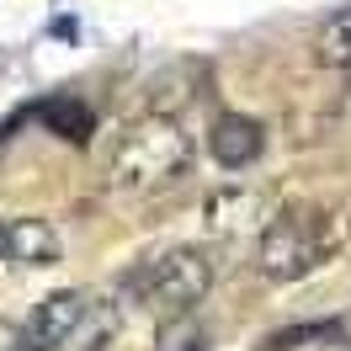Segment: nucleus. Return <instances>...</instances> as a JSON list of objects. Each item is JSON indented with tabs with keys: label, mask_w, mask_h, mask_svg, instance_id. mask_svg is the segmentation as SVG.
<instances>
[{
	"label": "nucleus",
	"mask_w": 351,
	"mask_h": 351,
	"mask_svg": "<svg viewBox=\"0 0 351 351\" xmlns=\"http://www.w3.org/2000/svg\"><path fill=\"white\" fill-rule=\"evenodd\" d=\"M192 160H197L192 133L181 128L176 117H149L144 112L117 138L107 181L117 192H160V186H171V181H181V176L192 171Z\"/></svg>",
	"instance_id": "f257e3e1"
},
{
	"label": "nucleus",
	"mask_w": 351,
	"mask_h": 351,
	"mask_svg": "<svg viewBox=\"0 0 351 351\" xmlns=\"http://www.w3.org/2000/svg\"><path fill=\"white\" fill-rule=\"evenodd\" d=\"M123 314L112 298L90 293V287H59L27 314V341L32 351H107L117 341Z\"/></svg>",
	"instance_id": "f03ea898"
},
{
	"label": "nucleus",
	"mask_w": 351,
	"mask_h": 351,
	"mask_svg": "<svg viewBox=\"0 0 351 351\" xmlns=\"http://www.w3.org/2000/svg\"><path fill=\"white\" fill-rule=\"evenodd\" d=\"M341 229L346 223L319 219V213H277V219L261 229V245H256V271L266 282H298L314 266H325L341 245Z\"/></svg>",
	"instance_id": "7ed1b4c3"
},
{
	"label": "nucleus",
	"mask_w": 351,
	"mask_h": 351,
	"mask_svg": "<svg viewBox=\"0 0 351 351\" xmlns=\"http://www.w3.org/2000/svg\"><path fill=\"white\" fill-rule=\"evenodd\" d=\"M128 287H133V298L149 314H160V319L192 314L208 298V287H213V261L197 245H176V250H160L154 261L138 266L128 277Z\"/></svg>",
	"instance_id": "20e7f679"
},
{
	"label": "nucleus",
	"mask_w": 351,
	"mask_h": 351,
	"mask_svg": "<svg viewBox=\"0 0 351 351\" xmlns=\"http://www.w3.org/2000/svg\"><path fill=\"white\" fill-rule=\"evenodd\" d=\"M266 149V128L245 112H219L213 128H208V154L219 160V171H245L256 165Z\"/></svg>",
	"instance_id": "39448f33"
},
{
	"label": "nucleus",
	"mask_w": 351,
	"mask_h": 351,
	"mask_svg": "<svg viewBox=\"0 0 351 351\" xmlns=\"http://www.w3.org/2000/svg\"><path fill=\"white\" fill-rule=\"evenodd\" d=\"M0 261L59 266L64 261V240H59V229L43 223V219H0Z\"/></svg>",
	"instance_id": "423d86ee"
},
{
	"label": "nucleus",
	"mask_w": 351,
	"mask_h": 351,
	"mask_svg": "<svg viewBox=\"0 0 351 351\" xmlns=\"http://www.w3.org/2000/svg\"><path fill=\"white\" fill-rule=\"evenodd\" d=\"M202 90H208V64L181 59V64L160 69L149 86H144V107H149V117H176V112L192 107Z\"/></svg>",
	"instance_id": "0eeeda50"
},
{
	"label": "nucleus",
	"mask_w": 351,
	"mask_h": 351,
	"mask_svg": "<svg viewBox=\"0 0 351 351\" xmlns=\"http://www.w3.org/2000/svg\"><path fill=\"white\" fill-rule=\"evenodd\" d=\"M208 229L213 234H261L266 223H271V208H266L261 192H250V186H229V192H213L208 197Z\"/></svg>",
	"instance_id": "6e6552de"
},
{
	"label": "nucleus",
	"mask_w": 351,
	"mask_h": 351,
	"mask_svg": "<svg viewBox=\"0 0 351 351\" xmlns=\"http://www.w3.org/2000/svg\"><path fill=\"white\" fill-rule=\"evenodd\" d=\"M314 64L351 75V5L335 11V16H325V27L314 32Z\"/></svg>",
	"instance_id": "1a4fd4ad"
},
{
	"label": "nucleus",
	"mask_w": 351,
	"mask_h": 351,
	"mask_svg": "<svg viewBox=\"0 0 351 351\" xmlns=\"http://www.w3.org/2000/svg\"><path fill=\"white\" fill-rule=\"evenodd\" d=\"M208 346H213V335L197 314H171L154 330V351H208Z\"/></svg>",
	"instance_id": "9d476101"
},
{
	"label": "nucleus",
	"mask_w": 351,
	"mask_h": 351,
	"mask_svg": "<svg viewBox=\"0 0 351 351\" xmlns=\"http://www.w3.org/2000/svg\"><path fill=\"white\" fill-rule=\"evenodd\" d=\"M43 123L53 133H64L69 144H86L90 133H96V112H90L86 101H75V96H59V101L43 107Z\"/></svg>",
	"instance_id": "9b49d317"
},
{
	"label": "nucleus",
	"mask_w": 351,
	"mask_h": 351,
	"mask_svg": "<svg viewBox=\"0 0 351 351\" xmlns=\"http://www.w3.org/2000/svg\"><path fill=\"white\" fill-rule=\"evenodd\" d=\"M293 351H351V335H341L335 325H325V330H308L304 346H293Z\"/></svg>",
	"instance_id": "f8f14e48"
},
{
	"label": "nucleus",
	"mask_w": 351,
	"mask_h": 351,
	"mask_svg": "<svg viewBox=\"0 0 351 351\" xmlns=\"http://www.w3.org/2000/svg\"><path fill=\"white\" fill-rule=\"evenodd\" d=\"M0 351H32L27 330H22V325H5V319H0Z\"/></svg>",
	"instance_id": "ddd939ff"
},
{
	"label": "nucleus",
	"mask_w": 351,
	"mask_h": 351,
	"mask_svg": "<svg viewBox=\"0 0 351 351\" xmlns=\"http://www.w3.org/2000/svg\"><path fill=\"white\" fill-rule=\"evenodd\" d=\"M341 112L351 117V75H346V90H341Z\"/></svg>",
	"instance_id": "4468645a"
},
{
	"label": "nucleus",
	"mask_w": 351,
	"mask_h": 351,
	"mask_svg": "<svg viewBox=\"0 0 351 351\" xmlns=\"http://www.w3.org/2000/svg\"><path fill=\"white\" fill-rule=\"evenodd\" d=\"M341 223H346V229H351V208H346V219H341Z\"/></svg>",
	"instance_id": "2eb2a0df"
}]
</instances>
